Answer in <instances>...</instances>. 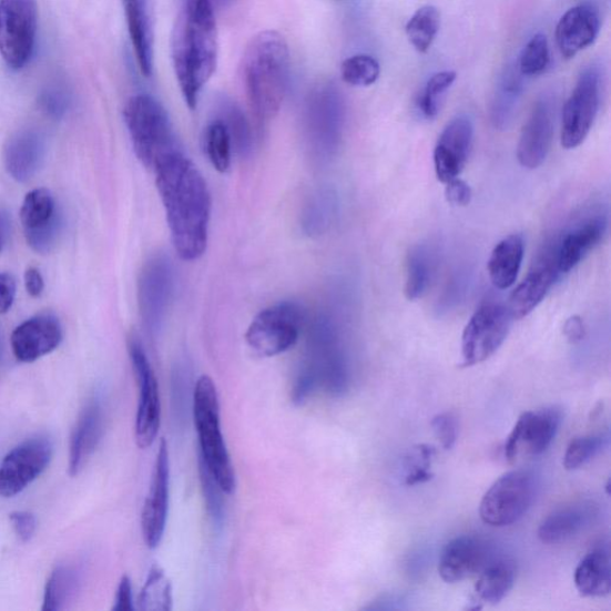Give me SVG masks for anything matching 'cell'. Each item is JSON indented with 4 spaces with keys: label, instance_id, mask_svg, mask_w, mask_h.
Returning a JSON list of instances; mask_svg holds the SVG:
<instances>
[{
    "label": "cell",
    "instance_id": "44dd1931",
    "mask_svg": "<svg viewBox=\"0 0 611 611\" xmlns=\"http://www.w3.org/2000/svg\"><path fill=\"white\" fill-rule=\"evenodd\" d=\"M492 560L487 542L478 537L461 536L449 541L438 560V573L454 584L479 574Z\"/></svg>",
    "mask_w": 611,
    "mask_h": 611
},
{
    "label": "cell",
    "instance_id": "f907efd6",
    "mask_svg": "<svg viewBox=\"0 0 611 611\" xmlns=\"http://www.w3.org/2000/svg\"><path fill=\"white\" fill-rule=\"evenodd\" d=\"M40 103L47 114L53 118H60L68 111L69 100L64 91L50 89L42 93Z\"/></svg>",
    "mask_w": 611,
    "mask_h": 611
},
{
    "label": "cell",
    "instance_id": "f546056e",
    "mask_svg": "<svg viewBox=\"0 0 611 611\" xmlns=\"http://www.w3.org/2000/svg\"><path fill=\"white\" fill-rule=\"evenodd\" d=\"M525 256V241L521 234L501 240L493 248L489 259V275L497 289H509L521 271Z\"/></svg>",
    "mask_w": 611,
    "mask_h": 611
},
{
    "label": "cell",
    "instance_id": "4fadbf2b",
    "mask_svg": "<svg viewBox=\"0 0 611 611\" xmlns=\"http://www.w3.org/2000/svg\"><path fill=\"white\" fill-rule=\"evenodd\" d=\"M129 348L139 389L135 441L139 448L146 449L155 442L161 429L162 403L160 385L141 344L132 339Z\"/></svg>",
    "mask_w": 611,
    "mask_h": 611
},
{
    "label": "cell",
    "instance_id": "f6af8a7d",
    "mask_svg": "<svg viewBox=\"0 0 611 611\" xmlns=\"http://www.w3.org/2000/svg\"><path fill=\"white\" fill-rule=\"evenodd\" d=\"M198 473L201 481V489L203 498H205V505L212 522L215 526H221L224 521L225 505L224 495H226L221 485L210 473L205 464L198 459Z\"/></svg>",
    "mask_w": 611,
    "mask_h": 611
},
{
    "label": "cell",
    "instance_id": "836d02e7",
    "mask_svg": "<svg viewBox=\"0 0 611 611\" xmlns=\"http://www.w3.org/2000/svg\"><path fill=\"white\" fill-rule=\"evenodd\" d=\"M441 13L434 6L418 9L406 24V34L414 49L421 54L429 52L440 31Z\"/></svg>",
    "mask_w": 611,
    "mask_h": 611
},
{
    "label": "cell",
    "instance_id": "ac0fdd59",
    "mask_svg": "<svg viewBox=\"0 0 611 611\" xmlns=\"http://www.w3.org/2000/svg\"><path fill=\"white\" fill-rule=\"evenodd\" d=\"M172 268L163 256L150 259L139 281V306L147 330L159 332L166 315L172 292Z\"/></svg>",
    "mask_w": 611,
    "mask_h": 611
},
{
    "label": "cell",
    "instance_id": "8992f818",
    "mask_svg": "<svg viewBox=\"0 0 611 611\" xmlns=\"http://www.w3.org/2000/svg\"><path fill=\"white\" fill-rule=\"evenodd\" d=\"M123 116L138 160L147 169L154 170L167 155L180 151L164 106L152 96H133Z\"/></svg>",
    "mask_w": 611,
    "mask_h": 611
},
{
    "label": "cell",
    "instance_id": "83f0119b",
    "mask_svg": "<svg viewBox=\"0 0 611 611\" xmlns=\"http://www.w3.org/2000/svg\"><path fill=\"white\" fill-rule=\"evenodd\" d=\"M122 4L139 69L145 77H151L154 61V24L150 0H122Z\"/></svg>",
    "mask_w": 611,
    "mask_h": 611
},
{
    "label": "cell",
    "instance_id": "277c9868",
    "mask_svg": "<svg viewBox=\"0 0 611 611\" xmlns=\"http://www.w3.org/2000/svg\"><path fill=\"white\" fill-rule=\"evenodd\" d=\"M349 386L347 357L338 335L332 323L322 320L309 339L307 361L297 374L292 390L293 400L302 404L319 388L328 396L342 397L347 394Z\"/></svg>",
    "mask_w": 611,
    "mask_h": 611
},
{
    "label": "cell",
    "instance_id": "ba28073f",
    "mask_svg": "<svg viewBox=\"0 0 611 611\" xmlns=\"http://www.w3.org/2000/svg\"><path fill=\"white\" fill-rule=\"evenodd\" d=\"M37 0H0V55L8 68L22 70L35 51Z\"/></svg>",
    "mask_w": 611,
    "mask_h": 611
},
{
    "label": "cell",
    "instance_id": "d6a6232c",
    "mask_svg": "<svg viewBox=\"0 0 611 611\" xmlns=\"http://www.w3.org/2000/svg\"><path fill=\"white\" fill-rule=\"evenodd\" d=\"M519 69H509L497 88L491 106L495 128L503 131L511 124L522 98L525 84Z\"/></svg>",
    "mask_w": 611,
    "mask_h": 611
},
{
    "label": "cell",
    "instance_id": "ee69618b",
    "mask_svg": "<svg viewBox=\"0 0 611 611\" xmlns=\"http://www.w3.org/2000/svg\"><path fill=\"white\" fill-rule=\"evenodd\" d=\"M435 452L436 450L431 446L418 445L407 454L404 460V482L407 487H415V485L431 480L430 469Z\"/></svg>",
    "mask_w": 611,
    "mask_h": 611
},
{
    "label": "cell",
    "instance_id": "816d5d0a",
    "mask_svg": "<svg viewBox=\"0 0 611 611\" xmlns=\"http://www.w3.org/2000/svg\"><path fill=\"white\" fill-rule=\"evenodd\" d=\"M446 198L452 206L465 207L472 200V190L459 177L446 183Z\"/></svg>",
    "mask_w": 611,
    "mask_h": 611
},
{
    "label": "cell",
    "instance_id": "7a4b0ae2",
    "mask_svg": "<svg viewBox=\"0 0 611 611\" xmlns=\"http://www.w3.org/2000/svg\"><path fill=\"white\" fill-rule=\"evenodd\" d=\"M217 51L212 0H185L172 30L171 55L183 99L192 111L216 70Z\"/></svg>",
    "mask_w": 611,
    "mask_h": 611
},
{
    "label": "cell",
    "instance_id": "cb8c5ba5",
    "mask_svg": "<svg viewBox=\"0 0 611 611\" xmlns=\"http://www.w3.org/2000/svg\"><path fill=\"white\" fill-rule=\"evenodd\" d=\"M608 221L604 214L579 221L557 238V255L560 274H568L581 263L605 236Z\"/></svg>",
    "mask_w": 611,
    "mask_h": 611
},
{
    "label": "cell",
    "instance_id": "52a82bcc",
    "mask_svg": "<svg viewBox=\"0 0 611 611\" xmlns=\"http://www.w3.org/2000/svg\"><path fill=\"white\" fill-rule=\"evenodd\" d=\"M536 490V478L526 469L501 476L480 501V519L498 528L520 521L534 501Z\"/></svg>",
    "mask_w": 611,
    "mask_h": 611
},
{
    "label": "cell",
    "instance_id": "9a60e30c",
    "mask_svg": "<svg viewBox=\"0 0 611 611\" xmlns=\"http://www.w3.org/2000/svg\"><path fill=\"white\" fill-rule=\"evenodd\" d=\"M561 421L562 413L556 406L521 415L507 438L506 459L515 464L541 456L554 441Z\"/></svg>",
    "mask_w": 611,
    "mask_h": 611
},
{
    "label": "cell",
    "instance_id": "2e32d148",
    "mask_svg": "<svg viewBox=\"0 0 611 611\" xmlns=\"http://www.w3.org/2000/svg\"><path fill=\"white\" fill-rule=\"evenodd\" d=\"M560 275L556 238L546 243L526 278L513 291L508 306L512 318L522 319L530 315L543 302Z\"/></svg>",
    "mask_w": 611,
    "mask_h": 611
},
{
    "label": "cell",
    "instance_id": "484cf974",
    "mask_svg": "<svg viewBox=\"0 0 611 611\" xmlns=\"http://www.w3.org/2000/svg\"><path fill=\"white\" fill-rule=\"evenodd\" d=\"M45 143L43 136L33 130L13 134L4 149V164L8 174L20 183L33 179L43 164Z\"/></svg>",
    "mask_w": 611,
    "mask_h": 611
},
{
    "label": "cell",
    "instance_id": "e575fe53",
    "mask_svg": "<svg viewBox=\"0 0 611 611\" xmlns=\"http://www.w3.org/2000/svg\"><path fill=\"white\" fill-rule=\"evenodd\" d=\"M59 215L52 193L44 187L28 193L20 212L24 231L49 225Z\"/></svg>",
    "mask_w": 611,
    "mask_h": 611
},
{
    "label": "cell",
    "instance_id": "e0dca14e",
    "mask_svg": "<svg viewBox=\"0 0 611 611\" xmlns=\"http://www.w3.org/2000/svg\"><path fill=\"white\" fill-rule=\"evenodd\" d=\"M170 458L165 440L160 444L153 467L150 492L141 513V530L151 550L163 540L169 512Z\"/></svg>",
    "mask_w": 611,
    "mask_h": 611
},
{
    "label": "cell",
    "instance_id": "5b68a950",
    "mask_svg": "<svg viewBox=\"0 0 611 611\" xmlns=\"http://www.w3.org/2000/svg\"><path fill=\"white\" fill-rule=\"evenodd\" d=\"M193 413L200 444V460L205 464L223 491L231 495L236 489V475L222 430L217 389L208 375H202L196 383Z\"/></svg>",
    "mask_w": 611,
    "mask_h": 611
},
{
    "label": "cell",
    "instance_id": "60d3db41",
    "mask_svg": "<svg viewBox=\"0 0 611 611\" xmlns=\"http://www.w3.org/2000/svg\"><path fill=\"white\" fill-rule=\"evenodd\" d=\"M608 444V432L573 438L566 451V456H563V467L568 471H574V469L583 467L594 457L599 456Z\"/></svg>",
    "mask_w": 611,
    "mask_h": 611
},
{
    "label": "cell",
    "instance_id": "f5cc1de1",
    "mask_svg": "<svg viewBox=\"0 0 611 611\" xmlns=\"http://www.w3.org/2000/svg\"><path fill=\"white\" fill-rule=\"evenodd\" d=\"M135 607L131 578L129 576H123L116 591L115 604L113 607V610L133 611Z\"/></svg>",
    "mask_w": 611,
    "mask_h": 611
},
{
    "label": "cell",
    "instance_id": "3957f363",
    "mask_svg": "<svg viewBox=\"0 0 611 611\" xmlns=\"http://www.w3.org/2000/svg\"><path fill=\"white\" fill-rule=\"evenodd\" d=\"M243 82L259 124L274 119L284 103L289 83L291 58L287 41L277 31H261L246 47Z\"/></svg>",
    "mask_w": 611,
    "mask_h": 611
},
{
    "label": "cell",
    "instance_id": "db71d44e",
    "mask_svg": "<svg viewBox=\"0 0 611 611\" xmlns=\"http://www.w3.org/2000/svg\"><path fill=\"white\" fill-rule=\"evenodd\" d=\"M16 297V281L10 274H0V316L8 313Z\"/></svg>",
    "mask_w": 611,
    "mask_h": 611
},
{
    "label": "cell",
    "instance_id": "7bdbcfd3",
    "mask_svg": "<svg viewBox=\"0 0 611 611\" xmlns=\"http://www.w3.org/2000/svg\"><path fill=\"white\" fill-rule=\"evenodd\" d=\"M378 60L367 54H357L343 61L340 74L343 81L353 86H370L380 77Z\"/></svg>",
    "mask_w": 611,
    "mask_h": 611
},
{
    "label": "cell",
    "instance_id": "7402d4cb",
    "mask_svg": "<svg viewBox=\"0 0 611 611\" xmlns=\"http://www.w3.org/2000/svg\"><path fill=\"white\" fill-rule=\"evenodd\" d=\"M601 14L597 4L584 2L561 16L556 29V39L561 55L572 59L589 49L599 38Z\"/></svg>",
    "mask_w": 611,
    "mask_h": 611
},
{
    "label": "cell",
    "instance_id": "603a6c76",
    "mask_svg": "<svg viewBox=\"0 0 611 611\" xmlns=\"http://www.w3.org/2000/svg\"><path fill=\"white\" fill-rule=\"evenodd\" d=\"M62 336L61 324L55 317L37 316L14 328L11 335L12 353L18 361L33 364L54 352Z\"/></svg>",
    "mask_w": 611,
    "mask_h": 611
},
{
    "label": "cell",
    "instance_id": "f1b7e54d",
    "mask_svg": "<svg viewBox=\"0 0 611 611\" xmlns=\"http://www.w3.org/2000/svg\"><path fill=\"white\" fill-rule=\"evenodd\" d=\"M574 585L583 598H604L611 590L610 552L605 546L588 553L574 571Z\"/></svg>",
    "mask_w": 611,
    "mask_h": 611
},
{
    "label": "cell",
    "instance_id": "c3c4849f",
    "mask_svg": "<svg viewBox=\"0 0 611 611\" xmlns=\"http://www.w3.org/2000/svg\"><path fill=\"white\" fill-rule=\"evenodd\" d=\"M431 427L444 449L449 450L458 440V421L450 413L438 414L431 420Z\"/></svg>",
    "mask_w": 611,
    "mask_h": 611
},
{
    "label": "cell",
    "instance_id": "30bf717a",
    "mask_svg": "<svg viewBox=\"0 0 611 611\" xmlns=\"http://www.w3.org/2000/svg\"><path fill=\"white\" fill-rule=\"evenodd\" d=\"M602 73L599 65H590L578 77L576 86L563 106L561 145L573 150L588 138L601 104Z\"/></svg>",
    "mask_w": 611,
    "mask_h": 611
},
{
    "label": "cell",
    "instance_id": "1f68e13d",
    "mask_svg": "<svg viewBox=\"0 0 611 611\" xmlns=\"http://www.w3.org/2000/svg\"><path fill=\"white\" fill-rule=\"evenodd\" d=\"M516 571L512 562L492 559L479 573L476 584L477 601L498 604L503 601L515 584Z\"/></svg>",
    "mask_w": 611,
    "mask_h": 611
},
{
    "label": "cell",
    "instance_id": "d590c367",
    "mask_svg": "<svg viewBox=\"0 0 611 611\" xmlns=\"http://www.w3.org/2000/svg\"><path fill=\"white\" fill-rule=\"evenodd\" d=\"M139 608L144 611H170L174 608L172 585L161 567L151 568L146 583L140 592Z\"/></svg>",
    "mask_w": 611,
    "mask_h": 611
},
{
    "label": "cell",
    "instance_id": "5bb4252c",
    "mask_svg": "<svg viewBox=\"0 0 611 611\" xmlns=\"http://www.w3.org/2000/svg\"><path fill=\"white\" fill-rule=\"evenodd\" d=\"M53 444L49 437L29 438L14 447L0 464V497L11 498L24 491L50 466Z\"/></svg>",
    "mask_w": 611,
    "mask_h": 611
},
{
    "label": "cell",
    "instance_id": "4316f807",
    "mask_svg": "<svg viewBox=\"0 0 611 611\" xmlns=\"http://www.w3.org/2000/svg\"><path fill=\"white\" fill-rule=\"evenodd\" d=\"M103 431V410L98 399L91 400L75 422L71 435L69 475L82 472L89 458L99 446Z\"/></svg>",
    "mask_w": 611,
    "mask_h": 611
},
{
    "label": "cell",
    "instance_id": "9f6ffc18",
    "mask_svg": "<svg viewBox=\"0 0 611 611\" xmlns=\"http://www.w3.org/2000/svg\"><path fill=\"white\" fill-rule=\"evenodd\" d=\"M563 333H566L570 342H581L584 337V325L581 318L572 317L569 319L566 328H563Z\"/></svg>",
    "mask_w": 611,
    "mask_h": 611
},
{
    "label": "cell",
    "instance_id": "4dcf8cb0",
    "mask_svg": "<svg viewBox=\"0 0 611 611\" xmlns=\"http://www.w3.org/2000/svg\"><path fill=\"white\" fill-rule=\"evenodd\" d=\"M435 273V256L427 244L410 248L406 257L404 293L407 301L415 302L425 296Z\"/></svg>",
    "mask_w": 611,
    "mask_h": 611
},
{
    "label": "cell",
    "instance_id": "6da1fadb",
    "mask_svg": "<svg viewBox=\"0 0 611 611\" xmlns=\"http://www.w3.org/2000/svg\"><path fill=\"white\" fill-rule=\"evenodd\" d=\"M153 171L176 253L183 261H196L208 244L212 198L207 183L181 151L167 155Z\"/></svg>",
    "mask_w": 611,
    "mask_h": 611
},
{
    "label": "cell",
    "instance_id": "6f0895ef",
    "mask_svg": "<svg viewBox=\"0 0 611 611\" xmlns=\"http://www.w3.org/2000/svg\"><path fill=\"white\" fill-rule=\"evenodd\" d=\"M6 225H4V222L2 221V217H0V250H2V246H3V242H4V236H6Z\"/></svg>",
    "mask_w": 611,
    "mask_h": 611
},
{
    "label": "cell",
    "instance_id": "d4e9b609",
    "mask_svg": "<svg viewBox=\"0 0 611 611\" xmlns=\"http://www.w3.org/2000/svg\"><path fill=\"white\" fill-rule=\"evenodd\" d=\"M599 508L591 500H579L548 515L539 527L538 537L546 544H557L574 538L594 520Z\"/></svg>",
    "mask_w": 611,
    "mask_h": 611
},
{
    "label": "cell",
    "instance_id": "d6986e66",
    "mask_svg": "<svg viewBox=\"0 0 611 611\" xmlns=\"http://www.w3.org/2000/svg\"><path fill=\"white\" fill-rule=\"evenodd\" d=\"M473 135V122L466 115L454 118L446 125L434 151L438 181L446 184L461 175L472 149Z\"/></svg>",
    "mask_w": 611,
    "mask_h": 611
},
{
    "label": "cell",
    "instance_id": "ffe728a7",
    "mask_svg": "<svg viewBox=\"0 0 611 611\" xmlns=\"http://www.w3.org/2000/svg\"><path fill=\"white\" fill-rule=\"evenodd\" d=\"M554 135V106L551 98L542 96L532 108L523 125L517 160L529 170L540 167L551 151Z\"/></svg>",
    "mask_w": 611,
    "mask_h": 611
},
{
    "label": "cell",
    "instance_id": "74e56055",
    "mask_svg": "<svg viewBox=\"0 0 611 611\" xmlns=\"http://www.w3.org/2000/svg\"><path fill=\"white\" fill-rule=\"evenodd\" d=\"M203 147L214 169L222 174L228 171L232 159V140L225 123L218 119L207 125Z\"/></svg>",
    "mask_w": 611,
    "mask_h": 611
},
{
    "label": "cell",
    "instance_id": "8d00e7d4",
    "mask_svg": "<svg viewBox=\"0 0 611 611\" xmlns=\"http://www.w3.org/2000/svg\"><path fill=\"white\" fill-rule=\"evenodd\" d=\"M75 588V572L68 567H58L47 581L42 610H64L73 598Z\"/></svg>",
    "mask_w": 611,
    "mask_h": 611
},
{
    "label": "cell",
    "instance_id": "9c48e42d",
    "mask_svg": "<svg viewBox=\"0 0 611 611\" xmlns=\"http://www.w3.org/2000/svg\"><path fill=\"white\" fill-rule=\"evenodd\" d=\"M303 323V312L295 304L281 303L265 308L247 328V346L262 357L284 354L299 340Z\"/></svg>",
    "mask_w": 611,
    "mask_h": 611
},
{
    "label": "cell",
    "instance_id": "681fc988",
    "mask_svg": "<svg viewBox=\"0 0 611 611\" xmlns=\"http://www.w3.org/2000/svg\"><path fill=\"white\" fill-rule=\"evenodd\" d=\"M9 520L16 536H18L22 542H29L33 539L38 527L37 517L33 512L13 511L9 515Z\"/></svg>",
    "mask_w": 611,
    "mask_h": 611
},
{
    "label": "cell",
    "instance_id": "b9f144b4",
    "mask_svg": "<svg viewBox=\"0 0 611 611\" xmlns=\"http://www.w3.org/2000/svg\"><path fill=\"white\" fill-rule=\"evenodd\" d=\"M550 64V43L544 34L538 33L525 45L517 69L523 77H536L542 74Z\"/></svg>",
    "mask_w": 611,
    "mask_h": 611
},
{
    "label": "cell",
    "instance_id": "ab89813d",
    "mask_svg": "<svg viewBox=\"0 0 611 611\" xmlns=\"http://www.w3.org/2000/svg\"><path fill=\"white\" fill-rule=\"evenodd\" d=\"M456 81L457 73L454 71L438 72L429 78L417 101V106L422 116L432 120L441 112L447 92Z\"/></svg>",
    "mask_w": 611,
    "mask_h": 611
},
{
    "label": "cell",
    "instance_id": "8fae6325",
    "mask_svg": "<svg viewBox=\"0 0 611 611\" xmlns=\"http://www.w3.org/2000/svg\"><path fill=\"white\" fill-rule=\"evenodd\" d=\"M512 316L509 307L498 303L481 305L467 323L461 340L462 366L488 361L506 342Z\"/></svg>",
    "mask_w": 611,
    "mask_h": 611
},
{
    "label": "cell",
    "instance_id": "11a10c76",
    "mask_svg": "<svg viewBox=\"0 0 611 611\" xmlns=\"http://www.w3.org/2000/svg\"><path fill=\"white\" fill-rule=\"evenodd\" d=\"M24 285L31 297H40L44 289V281L39 269L30 266L24 273Z\"/></svg>",
    "mask_w": 611,
    "mask_h": 611
},
{
    "label": "cell",
    "instance_id": "bcb514c9",
    "mask_svg": "<svg viewBox=\"0 0 611 611\" xmlns=\"http://www.w3.org/2000/svg\"><path fill=\"white\" fill-rule=\"evenodd\" d=\"M224 118L221 119L230 133L232 146L242 154H247L251 150V133L245 116L236 105L225 104Z\"/></svg>",
    "mask_w": 611,
    "mask_h": 611
},
{
    "label": "cell",
    "instance_id": "f35d334b",
    "mask_svg": "<svg viewBox=\"0 0 611 611\" xmlns=\"http://www.w3.org/2000/svg\"><path fill=\"white\" fill-rule=\"evenodd\" d=\"M336 211L335 196L320 192L313 196L303 214V227L309 237H318L330 227Z\"/></svg>",
    "mask_w": 611,
    "mask_h": 611
},
{
    "label": "cell",
    "instance_id": "7c38bea8",
    "mask_svg": "<svg viewBox=\"0 0 611 611\" xmlns=\"http://www.w3.org/2000/svg\"><path fill=\"white\" fill-rule=\"evenodd\" d=\"M344 124V108L334 88H322L313 93L306 112V132L312 154L326 161L337 152Z\"/></svg>",
    "mask_w": 611,
    "mask_h": 611
},
{
    "label": "cell",
    "instance_id": "7dc6e473",
    "mask_svg": "<svg viewBox=\"0 0 611 611\" xmlns=\"http://www.w3.org/2000/svg\"><path fill=\"white\" fill-rule=\"evenodd\" d=\"M61 227L62 222L59 215L49 225L37 230L24 231L27 243L35 253L41 255L49 254L57 245Z\"/></svg>",
    "mask_w": 611,
    "mask_h": 611
},
{
    "label": "cell",
    "instance_id": "680465c9",
    "mask_svg": "<svg viewBox=\"0 0 611 611\" xmlns=\"http://www.w3.org/2000/svg\"><path fill=\"white\" fill-rule=\"evenodd\" d=\"M0 355H2V350H0Z\"/></svg>",
    "mask_w": 611,
    "mask_h": 611
}]
</instances>
